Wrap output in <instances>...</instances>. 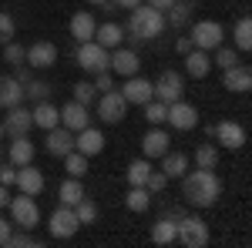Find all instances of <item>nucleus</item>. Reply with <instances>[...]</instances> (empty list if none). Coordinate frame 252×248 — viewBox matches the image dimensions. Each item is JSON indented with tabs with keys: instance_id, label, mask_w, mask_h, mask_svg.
Instances as JSON below:
<instances>
[{
	"instance_id": "f257e3e1",
	"label": "nucleus",
	"mask_w": 252,
	"mask_h": 248,
	"mask_svg": "<svg viewBox=\"0 0 252 248\" xmlns=\"http://www.w3.org/2000/svg\"><path fill=\"white\" fill-rule=\"evenodd\" d=\"M182 198L192 208H212L222 198V181H219L215 168H195V171L182 174Z\"/></svg>"
},
{
	"instance_id": "f03ea898",
	"label": "nucleus",
	"mask_w": 252,
	"mask_h": 248,
	"mask_svg": "<svg viewBox=\"0 0 252 248\" xmlns=\"http://www.w3.org/2000/svg\"><path fill=\"white\" fill-rule=\"evenodd\" d=\"M161 30H165V14H161V10L148 7V3L131 7V14H128V37L131 40L148 44V40H155Z\"/></svg>"
},
{
	"instance_id": "7ed1b4c3",
	"label": "nucleus",
	"mask_w": 252,
	"mask_h": 248,
	"mask_svg": "<svg viewBox=\"0 0 252 248\" xmlns=\"http://www.w3.org/2000/svg\"><path fill=\"white\" fill-rule=\"evenodd\" d=\"M209 225L198 218V215H189V218H178V235L175 242H182L185 248H205L209 245Z\"/></svg>"
},
{
	"instance_id": "20e7f679",
	"label": "nucleus",
	"mask_w": 252,
	"mask_h": 248,
	"mask_svg": "<svg viewBox=\"0 0 252 248\" xmlns=\"http://www.w3.org/2000/svg\"><path fill=\"white\" fill-rule=\"evenodd\" d=\"M192 47L198 51H215L219 44H225V27L219 24V20H198L192 24Z\"/></svg>"
},
{
	"instance_id": "39448f33",
	"label": "nucleus",
	"mask_w": 252,
	"mask_h": 248,
	"mask_svg": "<svg viewBox=\"0 0 252 248\" xmlns=\"http://www.w3.org/2000/svg\"><path fill=\"white\" fill-rule=\"evenodd\" d=\"M128 108H131V104H128V101L121 97V91H115V87L97 97V117H101L104 124H121V121L128 117Z\"/></svg>"
},
{
	"instance_id": "423d86ee",
	"label": "nucleus",
	"mask_w": 252,
	"mask_h": 248,
	"mask_svg": "<svg viewBox=\"0 0 252 248\" xmlns=\"http://www.w3.org/2000/svg\"><path fill=\"white\" fill-rule=\"evenodd\" d=\"M10 218H14V225L17 228H37V221H40V208H37V201L31 198V194H24L20 191V198H10Z\"/></svg>"
},
{
	"instance_id": "0eeeda50",
	"label": "nucleus",
	"mask_w": 252,
	"mask_h": 248,
	"mask_svg": "<svg viewBox=\"0 0 252 248\" xmlns=\"http://www.w3.org/2000/svg\"><path fill=\"white\" fill-rule=\"evenodd\" d=\"M108 57H111V51H104L97 40H84V44H78V67L88 71V74L108 71Z\"/></svg>"
},
{
	"instance_id": "6e6552de",
	"label": "nucleus",
	"mask_w": 252,
	"mask_h": 248,
	"mask_svg": "<svg viewBox=\"0 0 252 248\" xmlns=\"http://www.w3.org/2000/svg\"><path fill=\"white\" fill-rule=\"evenodd\" d=\"M81 221L74 208L71 205H61V208L51 211V218H47V231H51V238H71V235H78Z\"/></svg>"
},
{
	"instance_id": "1a4fd4ad",
	"label": "nucleus",
	"mask_w": 252,
	"mask_h": 248,
	"mask_svg": "<svg viewBox=\"0 0 252 248\" xmlns=\"http://www.w3.org/2000/svg\"><path fill=\"white\" fill-rule=\"evenodd\" d=\"M182 94H185V77L178 71H161L155 81V101L175 104V101H182Z\"/></svg>"
},
{
	"instance_id": "9d476101",
	"label": "nucleus",
	"mask_w": 252,
	"mask_h": 248,
	"mask_svg": "<svg viewBox=\"0 0 252 248\" xmlns=\"http://www.w3.org/2000/svg\"><path fill=\"white\" fill-rule=\"evenodd\" d=\"M24 64H31L34 71H47V67L58 64V47L51 40H37V44H31L24 51Z\"/></svg>"
},
{
	"instance_id": "9b49d317",
	"label": "nucleus",
	"mask_w": 252,
	"mask_h": 248,
	"mask_svg": "<svg viewBox=\"0 0 252 248\" xmlns=\"http://www.w3.org/2000/svg\"><path fill=\"white\" fill-rule=\"evenodd\" d=\"M121 97H125L128 104H148V101L155 97V84H152L148 77H141V74H131V77H125Z\"/></svg>"
},
{
	"instance_id": "f8f14e48",
	"label": "nucleus",
	"mask_w": 252,
	"mask_h": 248,
	"mask_svg": "<svg viewBox=\"0 0 252 248\" xmlns=\"http://www.w3.org/2000/svg\"><path fill=\"white\" fill-rule=\"evenodd\" d=\"M165 121L175 131H192V128H198V108L189 104V101H175V104H168V117Z\"/></svg>"
},
{
	"instance_id": "ddd939ff",
	"label": "nucleus",
	"mask_w": 252,
	"mask_h": 248,
	"mask_svg": "<svg viewBox=\"0 0 252 248\" xmlns=\"http://www.w3.org/2000/svg\"><path fill=\"white\" fill-rule=\"evenodd\" d=\"M44 151L51 154V158H64L67 151H74V131H67L64 124L44 131Z\"/></svg>"
},
{
	"instance_id": "4468645a",
	"label": "nucleus",
	"mask_w": 252,
	"mask_h": 248,
	"mask_svg": "<svg viewBox=\"0 0 252 248\" xmlns=\"http://www.w3.org/2000/svg\"><path fill=\"white\" fill-rule=\"evenodd\" d=\"M215 141L222 144V148H229V151H239V148H246V128L239 124V121H219L215 124Z\"/></svg>"
},
{
	"instance_id": "2eb2a0df",
	"label": "nucleus",
	"mask_w": 252,
	"mask_h": 248,
	"mask_svg": "<svg viewBox=\"0 0 252 248\" xmlns=\"http://www.w3.org/2000/svg\"><path fill=\"white\" fill-rule=\"evenodd\" d=\"M108 71L118 77H131L141 71V57H138L135 51H128V47H115L111 57H108Z\"/></svg>"
},
{
	"instance_id": "dca6fc26",
	"label": "nucleus",
	"mask_w": 252,
	"mask_h": 248,
	"mask_svg": "<svg viewBox=\"0 0 252 248\" xmlns=\"http://www.w3.org/2000/svg\"><path fill=\"white\" fill-rule=\"evenodd\" d=\"M222 87L232 94H249L252 91V71L246 64H235L229 71H222Z\"/></svg>"
},
{
	"instance_id": "f3484780",
	"label": "nucleus",
	"mask_w": 252,
	"mask_h": 248,
	"mask_svg": "<svg viewBox=\"0 0 252 248\" xmlns=\"http://www.w3.org/2000/svg\"><path fill=\"white\" fill-rule=\"evenodd\" d=\"M61 124L67 128V131H84L88 124H91V111L84 108V104H78V101H67L64 108H61Z\"/></svg>"
},
{
	"instance_id": "a211bd4d",
	"label": "nucleus",
	"mask_w": 252,
	"mask_h": 248,
	"mask_svg": "<svg viewBox=\"0 0 252 248\" xmlns=\"http://www.w3.org/2000/svg\"><path fill=\"white\" fill-rule=\"evenodd\" d=\"M34 154H37V148H34V141H31L27 134H17V138L10 141V148H7V158H10L14 168L34 165Z\"/></svg>"
},
{
	"instance_id": "6ab92c4d",
	"label": "nucleus",
	"mask_w": 252,
	"mask_h": 248,
	"mask_svg": "<svg viewBox=\"0 0 252 248\" xmlns=\"http://www.w3.org/2000/svg\"><path fill=\"white\" fill-rule=\"evenodd\" d=\"M74 151H81L84 158H94V154H101V151H104V134L88 124L84 131L74 134Z\"/></svg>"
},
{
	"instance_id": "aec40b11",
	"label": "nucleus",
	"mask_w": 252,
	"mask_h": 248,
	"mask_svg": "<svg viewBox=\"0 0 252 248\" xmlns=\"http://www.w3.org/2000/svg\"><path fill=\"white\" fill-rule=\"evenodd\" d=\"M34 128V117L27 108H7V117H3V134H10V138H17V134H27Z\"/></svg>"
},
{
	"instance_id": "412c9836",
	"label": "nucleus",
	"mask_w": 252,
	"mask_h": 248,
	"mask_svg": "<svg viewBox=\"0 0 252 248\" xmlns=\"http://www.w3.org/2000/svg\"><path fill=\"white\" fill-rule=\"evenodd\" d=\"M168 148H172V138H168V131H161L158 124L141 138V154H145L148 161H152V158H161Z\"/></svg>"
},
{
	"instance_id": "4be33fe9",
	"label": "nucleus",
	"mask_w": 252,
	"mask_h": 248,
	"mask_svg": "<svg viewBox=\"0 0 252 248\" xmlns=\"http://www.w3.org/2000/svg\"><path fill=\"white\" fill-rule=\"evenodd\" d=\"M14 185H17V191L37 198L40 191H44V171L34 168V165H24V168H17V181H14Z\"/></svg>"
},
{
	"instance_id": "5701e85b",
	"label": "nucleus",
	"mask_w": 252,
	"mask_h": 248,
	"mask_svg": "<svg viewBox=\"0 0 252 248\" xmlns=\"http://www.w3.org/2000/svg\"><path fill=\"white\" fill-rule=\"evenodd\" d=\"M67 30H71V37L78 40V44H84V40H94V30H97V20L91 10H78L74 17H71V24H67Z\"/></svg>"
},
{
	"instance_id": "b1692460",
	"label": "nucleus",
	"mask_w": 252,
	"mask_h": 248,
	"mask_svg": "<svg viewBox=\"0 0 252 248\" xmlns=\"http://www.w3.org/2000/svg\"><path fill=\"white\" fill-rule=\"evenodd\" d=\"M185 74L195 77V81H205V77L212 74V57H209V51L192 47V51L185 54Z\"/></svg>"
},
{
	"instance_id": "393cba45",
	"label": "nucleus",
	"mask_w": 252,
	"mask_h": 248,
	"mask_svg": "<svg viewBox=\"0 0 252 248\" xmlns=\"http://www.w3.org/2000/svg\"><path fill=\"white\" fill-rule=\"evenodd\" d=\"M24 101V84L14 74H0V108H17Z\"/></svg>"
},
{
	"instance_id": "a878e982",
	"label": "nucleus",
	"mask_w": 252,
	"mask_h": 248,
	"mask_svg": "<svg viewBox=\"0 0 252 248\" xmlns=\"http://www.w3.org/2000/svg\"><path fill=\"white\" fill-rule=\"evenodd\" d=\"M31 117H34V128L51 131V128H58V124H61V108H54L51 101H40V104H34Z\"/></svg>"
},
{
	"instance_id": "bb28decb",
	"label": "nucleus",
	"mask_w": 252,
	"mask_h": 248,
	"mask_svg": "<svg viewBox=\"0 0 252 248\" xmlns=\"http://www.w3.org/2000/svg\"><path fill=\"white\" fill-rule=\"evenodd\" d=\"M94 40L104 47V51H115V47H121V40H125V27L115 24V20H108V24H101V27L94 30Z\"/></svg>"
},
{
	"instance_id": "cd10ccee",
	"label": "nucleus",
	"mask_w": 252,
	"mask_h": 248,
	"mask_svg": "<svg viewBox=\"0 0 252 248\" xmlns=\"http://www.w3.org/2000/svg\"><path fill=\"white\" fill-rule=\"evenodd\" d=\"M161 171H165V178L168 181H175V178H182V174L189 171V154H182V151H168L161 154Z\"/></svg>"
},
{
	"instance_id": "c85d7f7f",
	"label": "nucleus",
	"mask_w": 252,
	"mask_h": 248,
	"mask_svg": "<svg viewBox=\"0 0 252 248\" xmlns=\"http://www.w3.org/2000/svg\"><path fill=\"white\" fill-rule=\"evenodd\" d=\"M125 205H128V211H135V215L148 211L152 208V191L145 188V185H128V191H125Z\"/></svg>"
},
{
	"instance_id": "c756f323",
	"label": "nucleus",
	"mask_w": 252,
	"mask_h": 248,
	"mask_svg": "<svg viewBox=\"0 0 252 248\" xmlns=\"http://www.w3.org/2000/svg\"><path fill=\"white\" fill-rule=\"evenodd\" d=\"M81 198H84V185H81V178H71V174H67V178L61 181V188H58V201L74 208Z\"/></svg>"
},
{
	"instance_id": "7c9ffc66",
	"label": "nucleus",
	"mask_w": 252,
	"mask_h": 248,
	"mask_svg": "<svg viewBox=\"0 0 252 248\" xmlns=\"http://www.w3.org/2000/svg\"><path fill=\"white\" fill-rule=\"evenodd\" d=\"M175 235H178V221L168 218V215H165V218H158L155 225H152V242H155V245H172Z\"/></svg>"
},
{
	"instance_id": "2f4dec72",
	"label": "nucleus",
	"mask_w": 252,
	"mask_h": 248,
	"mask_svg": "<svg viewBox=\"0 0 252 248\" xmlns=\"http://www.w3.org/2000/svg\"><path fill=\"white\" fill-rule=\"evenodd\" d=\"M189 20H192V3H185V0H175L172 7L165 10V24H172V27H189Z\"/></svg>"
},
{
	"instance_id": "473e14b6",
	"label": "nucleus",
	"mask_w": 252,
	"mask_h": 248,
	"mask_svg": "<svg viewBox=\"0 0 252 248\" xmlns=\"http://www.w3.org/2000/svg\"><path fill=\"white\" fill-rule=\"evenodd\" d=\"M148 174H152V161H148V158H135V161L125 168V181H128V185H145Z\"/></svg>"
},
{
	"instance_id": "72a5a7b5",
	"label": "nucleus",
	"mask_w": 252,
	"mask_h": 248,
	"mask_svg": "<svg viewBox=\"0 0 252 248\" xmlns=\"http://www.w3.org/2000/svg\"><path fill=\"white\" fill-rule=\"evenodd\" d=\"M51 94H54V87H51L47 81H37V77H31V81L24 84V97H31L34 104H40V101H51Z\"/></svg>"
},
{
	"instance_id": "f704fd0d",
	"label": "nucleus",
	"mask_w": 252,
	"mask_h": 248,
	"mask_svg": "<svg viewBox=\"0 0 252 248\" xmlns=\"http://www.w3.org/2000/svg\"><path fill=\"white\" fill-rule=\"evenodd\" d=\"M232 37H235V51H252V20L249 17H239V20H235Z\"/></svg>"
},
{
	"instance_id": "c9c22d12",
	"label": "nucleus",
	"mask_w": 252,
	"mask_h": 248,
	"mask_svg": "<svg viewBox=\"0 0 252 248\" xmlns=\"http://www.w3.org/2000/svg\"><path fill=\"white\" fill-rule=\"evenodd\" d=\"M235 64H239V51L229 47V44H219V47H215V57H212V67L229 71V67H235Z\"/></svg>"
},
{
	"instance_id": "e433bc0d",
	"label": "nucleus",
	"mask_w": 252,
	"mask_h": 248,
	"mask_svg": "<svg viewBox=\"0 0 252 248\" xmlns=\"http://www.w3.org/2000/svg\"><path fill=\"white\" fill-rule=\"evenodd\" d=\"M64 168H67L71 178H84V174H88V158L81 151H67L64 154Z\"/></svg>"
},
{
	"instance_id": "4c0bfd02",
	"label": "nucleus",
	"mask_w": 252,
	"mask_h": 248,
	"mask_svg": "<svg viewBox=\"0 0 252 248\" xmlns=\"http://www.w3.org/2000/svg\"><path fill=\"white\" fill-rule=\"evenodd\" d=\"M141 108H145V121H148L152 128H155V124H165V117H168V104H161V101L152 97V101L141 104Z\"/></svg>"
},
{
	"instance_id": "58836bf2",
	"label": "nucleus",
	"mask_w": 252,
	"mask_h": 248,
	"mask_svg": "<svg viewBox=\"0 0 252 248\" xmlns=\"http://www.w3.org/2000/svg\"><path fill=\"white\" fill-rule=\"evenodd\" d=\"M195 165H198V168H215V165H219V148L202 141V144L195 148Z\"/></svg>"
},
{
	"instance_id": "ea45409f",
	"label": "nucleus",
	"mask_w": 252,
	"mask_h": 248,
	"mask_svg": "<svg viewBox=\"0 0 252 248\" xmlns=\"http://www.w3.org/2000/svg\"><path fill=\"white\" fill-rule=\"evenodd\" d=\"M74 215H78L81 225H94V221H97V205L91 201V198H88V194H84L78 205H74Z\"/></svg>"
},
{
	"instance_id": "a19ab883",
	"label": "nucleus",
	"mask_w": 252,
	"mask_h": 248,
	"mask_svg": "<svg viewBox=\"0 0 252 248\" xmlns=\"http://www.w3.org/2000/svg\"><path fill=\"white\" fill-rule=\"evenodd\" d=\"M71 101H78V104H84V108H88V104H91V101H94V84H91V81H78V84H74V87H71Z\"/></svg>"
},
{
	"instance_id": "79ce46f5",
	"label": "nucleus",
	"mask_w": 252,
	"mask_h": 248,
	"mask_svg": "<svg viewBox=\"0 0 252 248\" xmlns=\"http://www.w3.org/2000/svg\"><path fill=\"white\" fill-rule=\"evenodd\" d=\"M14 37H17V24H14V17H10L7 10H0V47L10 44Z\"/></svg>"
},
{
	"instance_id": "37998d69",
	"label": "nucleus",
	"mask_w": 252,
	"mask_h": 248,
	"mask_svg": "<svg viewBox=\"0 0 252 248\" xmlns=\"http://www.w3.org/2000/svg\"><path fill=\"white\" fill-rule=\"evenodd\" d=\"M24 51H27V47H20L17 37H14L10 44H3V60H7L10 67H17V64H24Z\"/></svg>"
},
{
	"instance_id": "c03bdc74",
	"label": "nucleus",
	"mask_w": 252,
	"mask_h": 248,
	"mask_svg": "<svg viewBox=\"0 0 252 248\" xmlns=\"http://www.w3.org/2000/svg\"><path fill=\"white\" fill-rule=\"evenodd\" d=\"M165 185H168V178H165V171L161 168H152V174H148V181H145V188L152 191V194H158V191H165Z\"/></svg>"
},
{
	"instance_id": "a18cd8bd",
	"label": "nucleus",
	"mask_w": 252,
	"mask_h": 248,
	"mask_svg": "<svg viewBox=\"0 0 252 248\" xmlns=\"http://www.w3.org/2000/svg\"><path fill=\"white\" fill-rule=\"evenodd\" d=\"M91 84H94V91H111V87H115V74H111V71H97Z\"/></svg>"
},
{
	"instance_id": "49530a36",
	"label": "nucleus",
	"mask_w": 252,
	"mask_h": 248,
	"mask_svg": "<svg viewBox=\"0 0 252 248\" xmlns=\"http://www.w3.org/2000/svg\"><path fill=\"white\" fill-rule=\"evenodd\" d=\"M14 181H17V168H14V165H0V185L10 188Z\"/></svg>"
},
{
	"instance_id": "de8ad7c7",
	"label": "nucleus",
	"mask_w": 252,
	"mask_h": 248,
	"mask_svg": "<svg viewBox=\"0 0 252 248\" xmlns=\"http://www.w3.org/2000/svg\"><path fill=\"white\" fill-rule=\"evenodd\" d=\"M7 245H14V248H24V245H40L37 238H31V235H10V242Z\"/></svg>"
},
{
	"instance_id": "09e8293b",
	"label": "nucleus",
	"mask_w": 252,
	"mask_h": 248,
	"mask_svg": "<svg viewBox=\"0 0 252 248\" xmlns=\"http://www.w3.org/2000/svg\"><path fill=\"white\" fill-rule=\"evenodd\" d=\"M14 71H17V74H14V77H17L20 84H27V81H31V64H17Z\"/></svg>"
},
{
	"instance_id": "8fccbe9b",
	"label": "nucleus",
	"mask_w": 252,
	"mask_h": 248,
	"mask_svg": "<svg viewBox=\"0 0 252 248\" xmlns=\"http://www.w3.org/2000/svg\"><path fill=\"white\" fill-rule=\"evenodd\" d=\"M175 51H178V54L185 57V54L192 51V37H178V40H175Z\"/></svg>"
},
{
	"instance_id": "3c124183",
	"label": "nucleus",
	"mask_w": 252,
	"mask_h": 248,
	"mask_svg": "<svg viewBox=\"0 0 252 248\" xmlns=\"http://www.w3.org/2000/svg\"><path fill=\"white\" fill-rule=\"evenodd\" d=\"M145 3H148V7H155V10H161V14H165V10L172 7L175 0H145Z\"/></svg>"
},
{
	"instance_id": "603ef678",
	"label": "nucleus",
	"mask_w": 252,
	"mask_h": 248,
	"mask_svg": "<svg viewBox=\"0 0 252 248\" xmlns=\"http://www.w3.org/2000/svg\"><path fill=\"white\" fill-rule=\"evenodd\" d=\"M118 10H131V7H138V3H145V0H111Z\"/></svg>"
},
{
	"instance_id": "864d4df0",
	"label": "nucleus",
	"mask_w": 252,
	"mask_h": 248,
	"mask_svg": "<svg viewBox=\"0 0 252 248\" xmlns=\"http://www.w3.org/2000/svg\"><path fill=\"white\" fill-rule=\"evenodd\" d=\"M7 205H10V188L0 185V208H7Z\"/></svg>"
},
{
	"instance_id": "5fc2aeb1",
	"label": "nucleus",
	"mask_w": 252,
	"mask_h": 248,
	"mask_svg": "<svg viewBox=\"0 0 252 248\" xmlns=\"http://www.w3.org/2000/svg\"><path fill=\"white\" fill-rule=\"evenodd\" d=\"M88 3H94V7H101V3H104V0H88Z\"/></svg>"
},
{
	"instance_id": "6e6d98bb",
	"label": "nucleus",
	"mask_w": 252,
	"mask_h": 248,
	"mask_svg": "<svg viewBox=\"0 0 252 248\" xmlns=\"http://www.w3.org/2000/svg\"><path fill=\"white\" fill-rule=\"evenodd\" d=\"M0 141H3V121H0Z\"/></svg>"
},
{
	"instance_id": "4d7b16f0",
	"label": "nucleus",
	"mask_w": 252,
	"mask_h": 248,
	"mask_svg": "<svg viewBox=\"0 0 252 248\" xmlns=\"http://www.w3.org/2000/svg\"><path fill=\"white\" fill-rule=\"evenodd\" d=\"M185 3H195V0H185Z\"/></svg>"
}]
</instances>
